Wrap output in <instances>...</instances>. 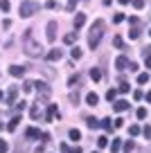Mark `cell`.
I'll use <instances>...</instances> for the list:
<instances>
[{"instance_id":"1","label":"cell","mask_w":151,"mask_h":153,"mask_svg":"<svg viewBox=\"0 0 151 153\" xmlns=\"http://www.w3.org/2000/svg\"><path fill=\"white\" fill-rule=\"evenodd\" d=\"M104 29H106V23L102 18H97L93 23V27H90V34H88V48L95 50L99 45V41H102V36H104Z\"/></svg>"},{"instance_id":"2","label":"cell","mask_w":151,"mask_h":153,"mask_svg":"<svg viewBox=\"0 0 151 153\" xmlns=\"http://www.w3.org/2000/svg\"><path fill=\"white\" fill-rule=\"evenodd\" d=\"M23 52L27 54V56H32V59L43 54V48L32 38V29H27V32H25V36H23Z\"/></svg>"},{"instance_id":"3","label":"cell","mask_w":151,"mask_h":153,"mask_svg":"<svg viewBox=\"0 0 151 153\" xmlns=\"http://www.w3.org/2000/svg\"><path fill=\"white\" fill-rule=\"evenodd\" d=\"M38 9H41V5H38V2H34V0H23V2H20V16H23V18H32L34 14H38Z\"/></svg>"},{"instance_id":"4","label":"cell","mask_w":151,"mask_h":153,"mask_svg":"<svg viewBox=\"0 0 151 153\" xmlns=\"http://www.w3.org/2000/svg\"><path fill=\"white\" fill-rule=\"evenodd\" d=\"M45 36H47V41H50V43H54V41H57V32H59V25H57V20H50V23H47V27H45Z\"/></svg>"},{"instance_id":"5","label":"cell","mask_w":151,"mask_h":153,"mask_svg":"<svg viewBox=\"0 0 151 153\" xmlns=\"http://www.w3.org/2000/svg\"><path fill=\"white\" fill-rule=\"evenodd\" d=\"M34 86H36V90H38V99H47L50 97V88H47V83H43V81H34Z\"/></svg>"},{"instance_id":"6","label":"cell","mask_w":151,"mask_h":153,"mask_svg":"<svg viewBox=\"0 0 151 153\" xmlns=\"http://www.w3.org/2000/svg\"><path fill=\"white\" fill-rule=\"evenodd\" d=\"M131 108V104H129L126 99H120V101H113V110L115 113H124V110Z\"/></svg>"},{"instance_id":"7","label":"cell","mask_w":151,"mask_h":153,"mask_svg":"<svg viewBox=\"0 0 151 153\" xmlns=\"http://www.w3.org/2000/svg\"><path fill=\"white\" fill-rule=\"evenodd\" d=\"M59 115V108H57V104H50L47 106V113H45V122H54V117Z\"/></svg>"},{"instance_id":"8","label":"cell","mask_w":151,"mask_h":153,"mask_svg":"<svg viewBox=\"0 0 151 153\" xmlns=\"http://www.w3.org/2000/svg\"><path fill=\"white\" fill-rule=\"evenodd\" d=\"M16 95H18V88L11 86V88H9V92H7V97H5V104H7V106L14 104V101H16Z\"/></svg>"},{"instance_id":"9","label":"cell","mask_w":151,"mask_h":153,"mask_svg":"<svg viewBox=\"0 0 151 153\" xmlns=\"http://www.w3.org/2000/svg\"><path fill=\"white\" fill-rule=\"evenodd\" d=\"M115 68H117L120 72H124L129 68V59L126 56H117V59H115Z\"/></svg>"},{"instance_id":"10","label":"cell","mask_w":151,"mask_h":153,"mask_svg":"<svg viewBox=\"0 0 151 153\" xmlns=\"http://www.w3.org/2000/svg\"><path fill=\"white\" fill-rule=\"evenodd\" d=\"M61 56H63V52H61V50H50V52L45 54V59H47V61H61Z\"/></svg>"},{"instance_id":"11","label":"cell","mask_w":151,"mask_h":153,"mask_svg":"<svg viewBox=\"0 0 151 153\" xmlns=\"http://www.w3.org/2000/svg\"><path fill=\"white\" fill-rule=\"evenodd\" d=\"M9 74H11V76H16V79H20V76L25 74V68H20V65H11V68H9Z\"/></svg>"},{"instance_id":"12","label":"cell","mask_w":151,"mask_h":153,"mask_svg":"<svg viewBox=\"0 0 151 153\" xmlns=\"http://www.w3.org/2000/svg\"><path fill=\"white\" fill-rule=\"evenodd\" d=\"M84 23H86V14H79V11H77V16H75V29H81V27H84Z\"/></svg>"},{"instance_id":"13","label":"cell","mask_w":151,"mask_h":153,"mask_svg":"<svg viewBox=\"0 0 151 153\" xmlns=\"http://www.w3.org/2000/svg\"><path fill=\"white\" fill-rule=\"evenodd\" d=\"M86 104H88V106H97L99 104V97L95 95V92H88V95H86Z\"/></svg>"},{"instance_id":"14","label":"cell","mask_w":151,"mask_h":153,"mask_svg":"<svg viewBox=\"0 0 151 153\" xmlns=\"http://www.w3.org/2000/svg\"><path fill=\"white\" fill-rule=\"evenodd\" d=\"M99 126H102L104 131H108V133H111V131H113V120H111V117H106V120L99 122Z\"/></svg>"},{"instance_id":"15","label":"cell","mask_w":151,"mask_h":153,"mask_svg":"<svg viewBox=\"0 0 151 153\" xmlns=\"http://www.w3.org/2000/svg\"><path fill=\"white\" fill-rule=\"evenodd\" d=\"M142 36V32H140V27H138V25H133V29L131 32H129V38H131V41H138V38Z\"/></svg>"},{"instance_id":"16","label":"cell","mask_w":151,"mask_h":153,"mask_svg":"<svg viewBox=\"0 0 151 153\" xmlns=\"http://www.w3.org/2000/svg\"><path fill=\"white\" fill-rule=\"evenodd\" d=\"M29 115H32V120H38V117H41V106L34 104L32 108H29Z\"/></svg>"},{"instance_id":"17","label":"cell","mask_w":151,"mask_h":153,"mask_svg":"<svg viewBox=\"0 0 151 153\" xmlns=\"http://www.w3.org/2000/svg\"><path fill=\"white\" fill-rule=\"evenodd\" d=\"M25 137H29V140L38 137V140H41V131H38V128H27V131H25Z\"/></svg>"},{"instance_id":"18","label":"cell","mask_w":151,"mask_h":153,"mask_svg":"<svg viewBox=\"0 0 151 153\" xmlns=\"http://www.w3.org/2000/svg\"><path fill=\"white\" fill-rule=\"evenodd\" d=\"M79 83H81V74H72L70 79H68V86H72V88L79 86Z\"/></svg>"},{"instance_id":"19","label":"cell","mask_w":151,"mask_h":153,"mask_svg":"<svg viewBox=\"0 0 151 153\" xmlns=\"http://www.w3.org/2000/svg\"><path fill=\"white\" fill-rule=\"evenodd\" d=\"M75 41H77V34H75V32H70V34H66V36H63V43H66V45H72Z\"/></svg>"},{"instance_id":"20","label":"cell","mask_w":151,"mask_h":153,"mask_svg":"<svg viewBox=\"0 0 151 153\" xmlns=\"http://www.w3.org/2000/svg\"><path fill=\"white\" fill-rule=\"evenodd\" d=\"M38 72H43V74H45V76H47V79H52V76H54V70H52V68H47V65H43V68H38Z\"/></svg>"},{"instance_id":"21","label":"cell","mask_w":151,"mask_h":153,"mask_svg":"<svg viewBox=\"0 0 151 153\" xmlns=\"http://www.w3.org/2000/svg\"><path fill=\"white\" fill-rule=\"evenodd\" d=\"M90 76H93V81H99V79H102V70H99V68H93V70H90Z\"/></svg>"},{"instance_id":"22","label":"cell","mask_w":151,"mask_h":153,"mask_svg":"<svg viewBox=\"0 0 151 153\" xmlns=\"http://www.w3.org/2000/svg\"><path fill=\"white\" fill-rule=\"evenodd\" d=\"M129 90H131V83H126V81H122V83H120V88H117V92H122V95H126Z\"/></svg>"},{"instance_id":"23","label":"cell","mask_w":151,"mask_h":153,"mask_svg":"<svg viewBox=\"0 0 151 153\" xmlns=\"http://www.w3.org/2000/svg\"><path fill=\"white\" fill-rule=\"evenodd\" d=\"M120 149H122V142H120V137H115V140H113V144H111V151L117 153Z\"/></svg>"},{"instance_id":"24","label":"cell","mask_w":151,"mask_h":153,"mask_svg":"<svg viewBox=\"0 0 151 153\" xmlns=\"http://www.w3.org/2000/svg\"><path fill=\"white\" fill-rule=\"evenodd\" d=\"M68 135H70V140H72V142H77V140H81V133H79V131H77V128H70V133H68Z\"/></svg>"},{"instance_id":"25","label":"cell","mask_w":151,"mask_h":153,"mask_svg":"<svg viewBox=\"0 0 151 153\" xmlns=\"http://www.w3.org/2000/svg\"><path fill=\"white\" fill-rule=\"evenodd\" d=\"M144 65H147V68H151V48H147V50H144Z\"/></svg>"},{"instance_id":"26","label":"cell","mask_w":151,"mask_h":153,"mask_svg":"<svg viewBox=\"0 0 151 153\" xmlns=\"http://www.w3.org/2000/svg\"><path fill=\"white\" fill-rule=\"evenodd\" d=\"M106 99H108V101H115V99H117V90H115V88H111V90L106 92Z\"/></svg>"},{"instance_id":"27","label":"cell","mask_w":151,"mask_h":153,"mask_svg":"<svg viewBox=\"0 0 151 153\" xmlns=\"http://www.w3.org/2000/svg\"><path fill=\"white\" fill-rule=\"evenodd\" d=\"M86 124H88V128H99V122L95 120V117H88V120H86Z\"/></svg>"},{"instance_id":"28","label":"cell","mask_w":151,"mask_h":153,"mask_svg":"<svg viewBox=\"0 0 151 153\" xmlns=\"http://www.w3.org/2000/svg\"><path fill=\"white\" fill-rule=\"evenodd\" d=\"M18 122H20V117H14V120L7 124V131H16V126H18Z\"/></svg>"},{"instance_id":"29","label":"cell","mask_w":151,"mask_h":153,"mask_svg":"<svg viewBox=\"0 0 151 153\" xmlns=\"http://www.w3.org/2000/svg\"><path fill=\"white\" fill-rule=\"evenodd\" d=\"M129 133H131L133 137H135V135H140V126H138V124H131V126H129Z\"/></svg>"},{"instance_id":"30","label":"cell","mask_w":151,"mask_h":153,"mask_svg":"<svg viewBox=\"0 0 151 153\" xmlns=\"http://www.w3.org/2000/svg\"><path fill=\"white\" fill-rule=\"evenodd\" d=\"M113 48H117V50H122V48H124V41H122L120 36H115V38H113Z\"/></svg>"},{"instance_id":"31","label":"cell","mask_w":151,"mask_h":153,"mask_svg":"<svg viewBox=\"0 0 151 153\" xmlns=\"http://www.w3.org/2000/svg\"><path fill=\"white\" fill-rule=\"evenodd\" d=\"M34 90V81H25L23 83V92H32Z\"/></svg>"},{"instance_id":"32","label":"cell","mask_w":151,"mask_h":153,"mask_svg":"<svg viewBox=\"0 0 151 153\" xmlns=\"http://www.w3.org/2000/svg\"><path fill=\"white\" fill-rule=\"evenodd\" d=\"M149 81V72H142V74H138V83H147Z\"/></svg>"},{"instance_id":"33","label":"cell","mask_w":151,"mask_h":153,"mask_svg":"<svg viewBox=\"0 0 151 153\" xmlns=\"http://www.w3.org/2000/svg\"><path fill=\"white\" fill-rule=\"evenodd\" d=\"M106 144H108V137H106V135H102V137L97 140V146H99V149H104Z\"/></svg>"},{"instance_id":"34","label":"cell","mask_w":151,"mask_h":153,"mask_svg":"<svg viewBox=\"0 0 151 153\" xmlns=\"http://www.w3.org/2000/svg\"><path fill=\"white\" fill-rule=\"evenodd\" d=\"M81 54H84V52H81V50H79V48L75 45V48H72V59L77 61V59H81Z\"/></svg>"},{"instance_id":"35","label":"cell","mask_w":151,"mask_h":153,"mask_svg":"<svg viewBox=\"0 0 151 153\" xmlns=\"http://www.w3.org/2000/svg\"><path fill=\"white\" fill-rule=\"evenodd\" d=\"M9 0H0V9H2V11H5V14H7V11H9Z\"/></svg>"},{"instance_id":"36","label":"cell","mask_w":151,"mask_h":153,"mask_svg":"<svg viewBox=\"0 0 151 153\" xmlns=\"http://www.w3.org/2000/svg\"><path fill=\"white\" fill-rule=\"evenodd\" d=\"M61 149H63V151H66V153H81V146H75V149H68L66 144H63Z\"/></svg>"},{"instance_id":"37","label":"cell","mask_w":151,"mask_h":153,"mask_svg":"<svg viewBox=\"0 0 151 153\" xmlns=\"http://www.w3.org/2000/svg\"><path fill=\"white\" fill-rule=\"evenodd\" d=\"M7 151H9V144L5 140H0V153H7Z\"/></svg>"},{"instance_id":"38","label":"cell","mask_w":151,"mask_h":153,"mask_svg":"<svg viewBox=\"0 0 151 153\" xmlns=\"http://www.w3.org/2000/svg\"><path fill=\"white\" fill-rule=\"evenodd\" d=\"M77 2H79V0H68V11H75V7H77Z\"/></svg>"},{"instance_id":"39","label":"cell","mask_w":151,"mask_h":153,"mask_svg":"<svg viewBox=\"0 0 151 153\" xmlns=\"http://www.w3.org/2000/svg\"><path fill=\"white\" fill-rule=\"evenodd\" d=\"M138 120H144V117H147V108H138Z\"/></svg>"},{"instance_id":"40","label":"cell","mask_w":151,"mask_h":153,"mask_svg":"<svg viewBox=\"0 0 151 153\" xmlns=\"http://www.w3.org/2000/svg\"><path fill=\"white\" fill-rule=\"evenodd\" d=\"M45 7H47V9H57V0H47V2H45Z\"/></svg>"},{"instance_id":"41","label":"cell","mask_w":151,"mask_h":153,"mask_svg":"<svg viewBox=\"0 0 151 153\" xmlns=\"http://www.w3.org/2000/svg\"><path fill=\"white\" fill-rule=\"evenodd\" d=\"M70 101H72V104H79V92H72V95H70Z\"/></svg>"},{"instance_id":"42","label":"cell","mask_w":151,"mask_h":153,"mask_svg":"<svg viewBox=\"0 0 151 153\" xmlns=\"http://www.w3.org/2000/svg\"><path fill=\"white\" fill-rule=\"evenodd\" d=\"M133 7H135V9H142V7H144V0H133Z\"/></svg>"},{"instance_id":"43","label":"cell","mask_w":151,"mask_h":153,"mask_svg":"<svg viewBox=\"0 0 151 153\" xmlns=\"http://www.w3.org/2000/svg\"><path fill=\"white\" fill-rule=\"evenodd\" d=\"M115 128H122V126H124V120H122V117H117V120H115Z\"/></svg>"},{"instance_id":"44","label":"cell","mask_w":151,"mask_h":153,"mask_svg":"<svg viewBox=\"0 0 151 153\" xmlns=\"http://www.w3.org/2000/svg\"><path fill=\"white\" fill-rule=\"evenodd\" d=\"M122 20H124V14H115L113 16V23H122Z\"/></svg>"},{"instance_id":"45","label":"cell","mask_w":151,"mask_h":153,"mask_svg":"<svg viewBox=\"0 0 151 153\" xmlns=\"http://www.w3.org/2000/svg\"><path fill=\"white\" fill-rule=\"evenodd\" d=\"M142 133H144V135H147V137H149V140H151V126H144V131H142Z\"/></svg>"},{"instance_id":"46","label":"cell","mask_w":151,"mask_h":153,"mask_svg":"<svg viewBox=\"0 0 151 153\" xmlns=\"http://www.w3.org/2000/svg\"><path fill=\"white\" fill-rule=\"evenodd\" d=\"M144 99H147V101H149V104H151V90H149V92H147V95H144Z\"/></svg>"},{"instance_id":"47","label":"cell","mask_w":151,"mask_h":153,"mask_svg":"<svg viewBox=\"0 0 151 153\" xmlns=\"http://www.w3.org/2000/svg\"><path fill=\"white\" fill-rule=\"evenodd\" d=\"M36 153H45V146H38V149H36Z\"/></svg>"},{"instance_id":"48","label":"cell","mask_w":151,"mask_h":153,"mask_svg":"<svg viewBox=\"0 0 151 153\" xmlns=\"http://www.w3.org/2000/svg\"><path fill=\"white\" fill-rule=\"evenodd\" d=\"M129 2H131V0H120V5H129Z\"/></svg>"},{"instance_id":"49","label":"cell","mask_w":151,"mask_h":153,"mask_svg":"<svg viewBox=\"0 0 151 153\" xmlns=\"http://www.w3.org/2000/svg\"><path fill=\"white\" fill-rule=\"evenodd\" d=\"M0 101H2V92H0Z\"/></svg>"},{"instance_id":"50","label":"cell","mask_w":151,"mask_h":153,"mask_svg":"<svg viewBox=\"0 0 151 153\" xmlns=\"http://www.w3.org/2000/svg\"><path fill=\"white\" fill-rule=\"evenodd\" d=\"M93 153H97V151H93Z\"/></svg>"},{"instance_id":"51","label":"cell","mask_w":151,"mask_h":153,"mask_svg":"<svg viewBox=\"0 0 151 153\" xmlns=\"http://www.w3.org/2000/svg\"><path fill=\"white\" fill-rule=\"evenodd\" d=\"M149 34H151V32H149Z\"/></svg>"}]
</instances>
